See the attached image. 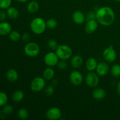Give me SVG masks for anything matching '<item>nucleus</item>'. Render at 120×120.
<instances>
[{
    "label": "nucleus",
    "instance_id": "e433bc0d",
    "mask_svg": "<svg viewBox=\"0 0 120 120\" xmlns=\"http://www.w3.org/2000/svg\"><path fill=\"white\" fill-rule=\"evenodd\" d=\"M16 1H17L18 2H26L28 0H16Z\"/></svg>",
    "mask_w": 120,
    "mask_h": 120
},
{
    "label": "nucleus",
    "instance_id": "4468645a",
    "mask_svg": "<svg viewBox=\"0 0 120 120\" xmlns=\"http://www.w3.org/2000/svg\"><path fill=\"white\" fill-rule=\"evenodd\" d=\"M106 96V91L101 88H96L92 91V97L96 100H101Z\"/></svg>",
    "mask_w": 120,
    "mask_h": 120
},
{
    "label": "nucleus",
    "instance_id": "cd10ccee",
    "mask_svg": "<svg viewBox=\"0 0 120 120\" xmlns=\"http://www.w3.org/2000/svg\"><path fill=\"white\" fill-rule=\"evenodd\" d=\"M8 101V96L4 92H0V107L4 106Z\"/></svg>",
    "mask_w": 120,
    "mask_h": 120
},
{
    "label": "nucleus",
    "instance_id": "39448f33",
    "mask_svg": "<svg viewBox=\"0 0 120 120\" xmlns=\"http://www.w3.org/2000/svg\"><path fill=\"white\" fill-rule=\"evenodd\" d=\"M45 80L43 77H35L30 83V89L34 92H39L42 91L45 87Z\"/></svg>",
    "mask_w": 120,
    "mask_h": 120
},
{
    "label": "nucleus",
    "instance_id": "4c0bfd02",
    "mask_svg": "<svg viewBox=\"0 0 120 120\" xmlns=\"http://www.w3.org/2000/svg\"><path fill=\"white\" fill-rule=\"evenodd\" d=\"M1 110H0V117H1Z\"/></svg>",
    "mask_w": 120,
    "mask_h": 120
},
{
    "label": "nucleus",
    "instance_id": "4be33fe9",
    "mask_svg": "<svg viewBox=\"0 0 120 120\" xmlns=\"http://www.w3.org/2000/svg\"><path fill=\"white\" fill-rule=\"evenodd\" d=\"M12 100L16 103H19L24 98V93L22 90H16L13 93Z\"/></svg>",
    "mask_w": 120,
    "mask_h": 120
},
{
    "label": "nucleus",
    "instance_id": "412c9836",
    "mask_svg": "<svg viewBox=\"0 0 120 120\" xmlns=\"http://www.w3.org/2000/svg\"><path fill=\"white\" fill-rule=\"evenodd\" d=\"M55 74V70L52 69L51 67H49L43 71V77L46 80H50L54 77Z\"/></svg>",
    "mask_w": 120,
    "mask_h": 120
},
{
    "label": "nucleus",
    "instance_id": "f03ea898",
    "mask_svg": "<svg viewBox=\"0 0 120 120\" xmlns=\"http://www.w3.org/2000/svg\"><path fill=\"white\" fill-rule=\"evenodd\" d=\"M30 28L34 34L37 35L43 34L47 28L46 21L42 18H35L32 20L30 23Z\"/></svg>",
    "mask_w": 120,
    "mask_h": 120
},
{
    "label": "nucleus",
    "instance_id": "423d86ee",
    "mask_svg": "<svg viewBox=\"0 0 120 120\" xmlns=\"http://www.w3.org/2000/svg\"><path fill=\"white\" fill-rule=\"evenodd\" d=\"M103 56L105 60L109 63H112L117 58V53L112 45L109 46L105 48L103 52Z\"/></svg>",
    "mask_w": 120,
    "mask_h": 120
},
{
    "label": "nucleus",
    "instance_id": "393cba45",
    "mask_svg": "<svg viewBox=\"0 0 120 120\" xmlns=\"http://www.w3.org/2000/svg\"><path fill=\"white\" fill-rule=\"evenodd\" d=\"M18 116L21 120H26L29 117V112L25 109H21L18 112Z\"/></svg>",
    "mask_w": 120,
    "mask_h": 120
},
{
    "label": "nucleus",
    "instance_id": "2eb2a0df",
    "mask_svg": "<svg viewBox=\"0 0 120 120\" xmlns=\"http://www.w3.org/2000/svg\"><path fill=\"white\" fill-rule=\"evenodd\" d=\"M83 63V59L80 55H75L71 58L70 64L74 69L80 68Z\"/></svg>",
    "mask_w": 120,
    "mask_h": 120
},
{
    "label": "nucleus",
    "instance_id": "1a4fd4ad",
    "mask_svg": "<svg viewBox=\"0 0 120 120\" xmlns=\"http://www.w3.org/2000/svg\"><path fill=\"white\" fill-rule=\"evenodd\" d=\"M70 81L74 86H79L83 81V77L82 74L78 70H74L71 71L69 76Z\"/></svg>",
    "mask_w": 120,
    "mask_h": 120
},
{
    "label": "nucleus",
    "instance_id": "0eeeda50",
    "mask_svg": "<svg viewBox=\"0 0 120 120\" xmlns=\"http://www.w3.org/2000/svg\"><path fill=\"white\" fill-rule=\"evenodd\" d=\"M85 82L87 85L90 87H96L99 83L98 75L93 71H90L86 76Z\"/></svg>",
    "mask_w": 120,
    "mask_h": 120
},
{
    "label": "nucleus",
    "instance_id": "a878e982",
    "mask_svg": "<svg viewBox=\"0 0 120 120\" xmlns=\"http://www.w3.org/2000/svg\"><path fill=\"white\" fill-rule=\"evenodd\" d=\"M46 23L47 28L51 29L56 28L57 25V21L54 18H50L48 19L46 22Z\"/></svg>",
    "mask_w": 120,
    "mask_h": 120
},
{
    "label": "nucleus",
    "instance_id": "20e7f679",
    "mask_svg": "<svg viewBox=\"0 0 120 120\" xmlns=\"http://www.w3.org/2000/svg\"><path fill=\"white\" fill-rule=\"evenodd\" d=\"M24 52L29 57H36L39 53L40 48L35 42H28L24 47Z\"/></svg>",
    "mask_w": 120,
    "mask_h": 120
},
{
    "label": "nucleus",
    "instance_id": "f8f14e48",
    "mask_svg": "<svg viewBox=\"0 0 120 120\" xmlns=\"http://www.w3.org/2000/svg\"><path fill=\"white\" fill-rule=\"evenodd\" d=\"M98 23L96 19H91L86 21L85 26L86 32L89 34L95 32L98 28Z\"/></svg>",
    "mask_w": 120,
    "mask_h": 120
},
{
    "label": "nucleus",
    "instance_id": "dca6fc26",
    "mask_svg": "<svg viewBox=\"0 0 120 120\" xmlns=\"http://www.w3.org/2000/svg\"><path fill=\"white\" fill-rule=\"evenodd\" d=\"M11 31L12 27L9 23L6 22H2L0 23V35L5 36L9 34Z\"/></svg>",
    "mask_w": 120,
    "mask_h": 120
},
{
    "label": "nucleus",
    "instance_id": "c85d7f7f",
    "mask_svg": "<svg viewBox=\"0 0 120 120\" xmlns=\"http://www.w3.org/2000/svg\"><path fill=\"white\" fill-rule=\"evenodd\" d=\"M48 46L49 49H51V50H56L57 46H58V44H57V42L56 40L53 39H49V41H48Z\"/></svg>",
    "mask_w": 120,
    "mask_h": 120
},
{
    "label": "nucleus",
    "instance_id": "5701e85b",
    "mask_svg": "<svg viewBox=\"0 0 120 120\" xmlns=\"http://www.w3.org/2000/svg\"><path fill=\"white\" fill-rule=\"evenodd\" d=\"M111 74L113 77H120V64H114L111 68Z\"/></svg>",
    "mask_w": 120,
    "mask_h": 120
},
{
    "label": "nucleus",
    "instance_id": "473e14b6",
    "mask_svg": "<svg viewBox=\"0 0 120 120\" xmlns=\"http://www.w3.org/2000/svg\"><path fill=\"white\" fill-rule=\"evenodd\" d=\"M57 68L60 69V70H64L68 67V64H67L66 62L64 60H62L60 61H59L58 63L57 64Z\"/></svg>",
    "mask_w": 120,
    "mask_h": 120
},
{
    "label": "nucleus",
    "instance_id": "f3484780",
    "mask_svg": "<svg viewBox=\"0 0 120 120\" xmlns=\"http://www.w3.org/2000/svg\"><path fill=\"white\" fill-rule=\"evenodd\" d=\"M27 11L30 14H34L36 12L39 10V5L37 1L33 0V1H30L27 5Z\"/></svg>",
    "mask_w": 120,
    "mask_h": 120
},
{
    "label": "nucleus",
    "instance_id": "a211bd4d",
    "mask_svg": "<svg viewBox=\"0 0 120 120\" xmlns=\"http://www.w3.org/2000/svg\"><path fill=\"white\" fill-rule=\"evenodd\" d=\"M97 64L98 63L96 59L94 57H90L87 60L86 62V67L89 71H93V70H96Z\"/></svg>",
    "mask_w": 120,
    "mask_h": 120
},
{
    "label": "nucleus",
    "instance_id": "aec40b11",
    "mask_svg": "<svg viewBox=\"0 0 120 120\" xmlns=\"http://www.w3.org/2000/svg\"><path fill=\"white\" fill-rule=\"evenodd\" d=\"M7 16L11 19H15L18 18L19 15V11L16 9L15 7H9V8L7 9Z\"/></svg>",
    "mask_w": 120,
    "mask_h": 120
},
{
    "label": "nucleus",
    "instance_id": "f257e3e1",
    "mask_svg": "<svg viewBox=\"0 0 120 120\" xmlns=\"http://www.w3.org/2000/svg\"><path fill=\"white\" fill-rule=\"evenodd\" d=\"M96 20L103 26H110L115 20L114 11L109 7H103L96 11Z\"/></svg>",
    "mask_w": 120,
    "mask_h": 120
},
{
    "label": "nucleus",
    "instance_id": "72a5a7b5",
    "mask_svg": "<svg viewBox=\"0 0 120 120\" xmlns=\"http://www.w3.org/2000/svg\"><path fill=\"white\" fill-rule=\"evenodd\" d=\"M7 16V12L2 10L0 11V21H4L6 19V17Z\"/></svg>",
    "mask_w": 120,
    "mask_h": 120
},
{
    "label": "nucleus",
    "instance_id": "b1692460",
    "mask_svg": "<svg viewBox=\"0 0 120 120\" xmlns=\"http://www.w3.org/2000/svg\"><path fill=\"white\" fill-rule=\"evenodd\" d=\"M9 38L13 42H17L21 38V35L16 30H12L9 34Z\"/></svg>",
    "mask_w": 120,
    "mask_h": 120
},
{
    "label": "nucleus",
    "instance_id": "9b49d317",
    "mask_svg": "<svg viewBox=\"0 0 120 120\" xmlns=\"http://www.w3.org/2000/svg\"><path fill=\"white\" fill-rule=\"evenodd\" d=\"M110 68L108 64L105 62H100L96 67V73L100 76H104L109 73Z\"/></svg>",
    "mask_w": 120,
    "mask_h": 120
},
{
    "label": "nucleus",
    "instance_id": "6e6552de",
    "mask_svg": "<svg viewBox=\"0 0 120 120\" xmlns=\"http://www.w3.org/2000/svg\"><path fill=\"white\" fill-rule=\"evenodd\" d=\"M59 57L56 53L50 52L47 53L44 57V62L48 66L53 67L57 65L59 62Z\"/></svg>",
    "mask_w": 120,
    "mask_h": 120
},
{
    "label": "nucleus",
    "instance_id": "7ed1b4c3",
    "mask_svg": "<svg viewBox=\"0 0 120 120\" xmlns=\"http://www.w3.org/2000/svg\"><path fill=\"white\" fill-rule=\"evenodd\" d=\"M55 51H56L55 53L57 55L59 58L64 60H66L70 59L73 53L71 48L67 45H58Z\"/></svg>",
    "mask_w": 120,
    "mask_h": 120
},
{
    "label": "nucleus",
    "instance_id": "6ab92c4d",
    "mask_svg": "<svg viewBox=\"0 0 120 120\" xmlns=\"http://www.w3.org/2000/svg\"><path fill=\"white\" fill-rule=\"evenodd\" d=\"M6 77L10 82H15L18 79V73L14 69H10L7 71Z\"/></svg>",
    "mask_w": 120,
    "mask_h": 120
},
{
    "label": "nucleus",
    "instance_id": "2f4dec72",
    "mask_svg": "<svg viewBox=\"0 0 120 120\" xmlns=\"http://www.w3.org/2000/svg\"><path fill=\"white\" fill-rule=\"evenodd\" d=\"M91 19H96V12L93 11L88 12L87 15H86V21H87Z\"/></svg>",
    "mask_w": 120,
    "mask_h": 120
},
{
    "label": "nucleus",
    "instance_id": "ddd939ff",
    "mask_svg": "<svg viewBox=\"0 0 120 120\" xmlns=\"http://www.w3.org/2000/svg\"><path fill=\"white\" fill-rule=\"evenodd\" d=\"M72 19L76 24L81 25L86 21V16L80 11H76L72 14Z\"/></svg>",
    "mask_w": 120,
    "mask_h": 120
},
{
    "label": "nucleus",
    "instance_id": "58836bf2",
    "mask_svg": "<svg viewBox=\"0 0 120 120\" xmlns=\"http://www.w3.org/2000/svg\"><path fill=\"white\" fill-rule=\"evenodd\" d=\"M117 1H120V0H116Z\"/></svg>",
    "mask_w": 120,
    "mask_h": 120
},
{
    "label": "nucleus",
    "instance_id": "9d476101",
    "mask_svg": "<svg viewBox=\"0 0 120 120\" xmlns=\"http://www.w3.org/2000/svg\"><path fill=\"white\" fill-rule=\"evenodd\" d=\"M46 117L48 119L50 120H59L62 117V112L59 108H50L46 112Z\"/></svg>",
    "mask_w": 120,
    "mask_h": 120
},
{
    "label": "nucleus",
    "instance_id": "f704fd0d",
    "mask_svg": "<svg viewBox=\"0 0 120 120\" xmlns=\"http://www.w3.org/2000/svg\"><path fill=\"white\" fill-rule=\"evenodd\" d=\"M22 39L25 42H28L30 39V36L28 33H24L22 36Z\"/></svg>",
    "mask_w": 120,
    "mask_h": 120
},
{
    "label": "nucleus",
    "instance_id": "7c9ffc66",
    "mask_svg": "<svg viewBox=\"0 0 120 120\" xmlns=\"http://www.w3.org/2000/svg\"><path fill=\"white\" fill-rule=\"evenodd\" d=\"M14 111V108L11 105H5L2 109V112L5 115L11 114Z\"/></svg>",
    "mask_w": 120,
    "mask_h": 120
},
{
    "label": "nucleus",
    "instance_id": "bb28decb",
    "mask_svg": "<svg viewBox=\"0 0 120 120\" xmlns=\"http://www.w3.org/2000/svg\"><path fill=\"white\" fill-rule=\"evenodd\" d=\"M55 93V87L53 85L48 86L45 88V94L48 97L52 96Z\"/></svg>",
    "mask_w": 120,
    "mask_h": 120
},
{
    "label": "nucleus",
    "instance_id": "c9c22d12",
    "mask_svg": "<svg viewBox=\"0 0 120 120\" xmlns=\"http://www.w3.org/2000/svg\"><path fill=\"white\" fill-rule=\"evenodd\" d=\"M117 92L118 94L120 96V82H118L117 86Z\"/></svg>",
    "mask_w": 120,
    "mask_h": 120
},
{
    "label": "nucleus",
    "instance_id": "c756f323",
    "mask_svg": "<svg viewBox=\"0 0 120 120\" xmlns=\"http://www.w3.org/2000/svg\"><path fill=\"white\" fill-rule=\"evenodd\" d=\"M12 0H0V8L3 9H7L11 7Z\"/></svg>",
    "mask_w": 120,
    "mask_h": 120
}]
</instances>
